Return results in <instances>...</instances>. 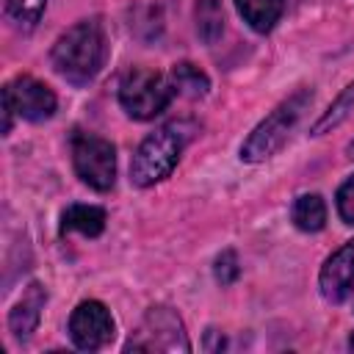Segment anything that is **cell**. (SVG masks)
Instances as JSON below:
<instances>
[{"mask_svg":"<svg viewBox=\"0 0 354 354\" xmlns=\"http://www.w3.org/2000/svg\"><path fill=\"white\" fill-rule=\"evenodd\" d=\"M108 55L105 30L97 19H83L64 30L53 44V66L69 83H88L100 75Z\"/></svg>","mask_w":354,"mask_h":354,"instance_id":"obj_1","label":"cell"},{"mask_svg":"<svg viewBox=\"0 0 354 354\" xmlns=\"http://www.w3.org/2000/svg\"><path fill=\"white\" fill-rule=\"evenodd\" d=\"M194 130L196 127L191 122L180 119V122H169V124L158 127L155 133H149L141 141V147L136 149V155H133L130 180L136 185H141V188H149V185L166 180L174 171L185 144L194 136Z\"/></svg>","mask_w":354,"mask_h":354,"instance_id":"obj_2","label":"cell"},{"mask_svg":"<svg viewBox=\"0 0 354 354\" xmlns=\"http://www.w3.org/2000/svg\"><path fill=\"white\" fill-rule=\"evenodd\" d=\"M310 100H313V91H310V88H301V91L290 94L285 102H279V105L249 133V138H246L243 147H241V160H246V163H260V160H266L268 155H274V152L285 144V138L290 136L293 124L299 122V116H301V111L307 108Z\"/></svg>","mask_w":354,"mask_h":354,"instance_id":"obj_3","label":"cell"},{"mask_svg":"<svg viewBox=\"0 0 354 354\" xmlns=\"http://www.w3.org/2000/svg\"><path fill=\"white\" fill-rule=\"evenodd\" d=\"M174 86L166 75L155 72V69H144L136 66L130 69L122 83H119V102L122 108L133 116V119H155L158 113H163L174 97Z\"/></svg>","mask_w":354,"mask_h":354,"instance_id":"obj_4","label":"cell"},{"mask_svg":"<svg viewBox=\"0 0 354 354\" xmlns=\"http://www.w3.org/2000/svg\"><path fill=\"white\" fill-rule=\"evenodd\" d=\"M55 94L50 86H44L41 80L30 77V75H19L14 80H8L3 86V133L11 130V119L14 113L19 119L28 122H44L55 113Z\"/></svg>","mask_w":354,"mask_h":354,"instance_id":"obj_5","label":"cell"},{"mask_svg":"<svg viewBox=\"0 0 354 354\" xmlns=\"http://www.w3.org/2000/svg\"><path fill=\"white\" fill-rule=\"evenodd\" d=\"M72 163L77 177L91 185L94 191L113 188L116 180V152L113 144L94 136V133H75L72 136Z\"/></svg>","mask_w":354,"mask_h":354,"instance_id":"obj_6","label":"cell"},{"mask_svg":"<svg viewBox=\"0 0 354 354\" xmlns=\"http://www.w3.org/2000/svg\"><path fill=\"white\" fill-rule=\"evenodd\" d=\"M127 351H188L191 343L185 337V329H183V321L174 310L169 307H152L138 332L130 335Z\"/></svg>","mask_w":354,"mask_h":354,"instance_id":"obj_7","label":"cell"},{"mask_svg":"<svg viewBox=\"0 0 354 354\" xmlns=\"http://www.w3.org/2000/svg\"><path fill=\"white\" fill-rule=\"evenodd\" d=\"M69 337L83 351H97L113 337V318L100 301H80L69 318Z\"/></svg>","mask_w":354,"mask_h":354,"instance_id":"obj_8","label":"cell"},{"mask_svg":"<svg viewBox=\"0 0 354 354\" xmlns=\"http://www.w3.org/2000/svg\"><path fill=\"white\" fill-rule=\"evenodd\" d=\"M321 293L329 301H343L354 290V241L343 243L321 268Z\"/></svg>","mask_w":354,"mask_h":354,"instance_id":"obj_9","label":"cell"},{"mask_svg":"<svg viewBox=\"0 0 354 354\" xmlns=\"http://www.w3.org/2000/svg\"><path fill=\"white\" fill-rule=\"evenodd\" d=\"M47 301V293L39 282H30L28 290L22 293V299L14 304L11 315H8V326L14 332V337L25 340L36 326H39V318H41V307Z\"/></svg>","mask_w":354,"mask_h":354,"instance_id":"obj_10","label":"cell"},{"mask_svg":"<svg viewBox=\"0 0 354 354\" xmlns=\"http://www.w3.org/2000/svg\"><path fill=\"white\" fill-rule=\"evenodd\" d=\"M105 230V210L97 205H69L61 218V232H80L86 238H97Z\"/></svg>","mask_w":354,"mask_h":354,"instance_id":"obj_11","label":"cell"},{"mask_svg":"<svg viewBox=\"0 0 354 354\" xmlns=\"http://www.w3.org/2000/svg\"><path fill=\"white\" fill-rule=\"evenodd\" d=\"M243 22H249L252 30L257 33H268L279 17H282V0H235Z\"/></svg>","mask_w":354,"mask_h":354,"instance_id":"obj_12","label":"cell"},{"mask_svg":"<svg viewBox=\"0 0 354 354\" xmlns=\"http://www.w3.org/2000/svg\"><path fill=\"white\" fill-rule=\"evenodd\" d=\"M290 218L301 232H318L326 224V205H324V199L318 194H301L293 202Z\"/></svg>","mask_w":354,"mask_h":354,"instance_id":"obj_13","label":"cell"},{"mask_svg":"<svg viewBox=\"0 0 354 354\" xmlns=\"http://www.w3.org/2000/svg\"><path fill=\"white\" fill-rule=\"evenodd\" d=\"M169 80H171L174 91H177V94H183V97H205V94H207V88H210L207 75H205L199 66L188 64V61L174 64V66H171V72H169Z\"/></svg>","mask_w":354,"mask_h":354,"instance_id":"obj_14","label":"cell"},{"mask_svg":"<svg viewBox=\"0 0 354 354\" xmlns=\"http://www.w3.org/2000/svg\"><path fill=\"white\" fill-rule=\"evenodd\" d=\"M196 30L205 44H216L224 30V14L218 0H196Z\"/></svg>","mask_w":354,"mask_h":354,"instance_id":"obj_15","label":"cell"},{"mask_svg":"<svg viewBox=\"0 0 354 354\" xmlns=\"http://www.w3.org/2000/svg\"><path fill=\"white\" fill-rule=\"evenodd\" d=\"M44 8H47V0H3L6 19L14 22L17 28H22V30L36 28Z\"/></svg>","mask_w":354,"mask_h":354,"instance_id":"obj_16","label":"cell"},{"mask_svg":"<svg viewBox=\"0 0 354 354\" xmlns=\"http://www.w3.org/2000/svg\"><path fill=\"white\" fill-rule=\"evenodd\" d=\"M354 111V83L329 105V111L315 122V127H313V136H321L324 130H329V127H337L348 113Z\"/></svg>","mask_w":354,"mask_h":354,"instance_id":"obj_17","label":"cell"},{"mask_svg":"<svg viewBox=\"0 0 354 354\" xmlns=\"http://www.w3.org/2000/svg\"><path fill=\"white\" fill-rule=\"evenodd\" d=\"M216 279L221 285H232L238 279V257H235L232 249L218 254V260H216Z\"/></svg>","mask_w":354,"mask_h":354,"instance_id":"obj_18","label":"cell"},{"mask_svg":"<svg viewBox=\"0 0 354 354\" xmlns=\"http://www.w3.org/2000/svg\"><path fill=\"white\" fill-rule=\"evenodd\" d=\"M337 213L346 224H354V174L337 188Z\"/></svg>","mask_w":354,"mask_h":354,"instance_id":"obj_19","label":"cell"},{"mask_svg":"<svg viewBox=\"0 0 354 354\" xmlns=\"http://www.w3.org/2000/svg\"><path fill=\"white\" fill-rule=\"evenodd\" d=\"M346 155H348V158H351V160H354V141H351V144H348V147H346Z\"/></svg>","mask_w":354,"mask_h":354,"instance_id":"obj_20","label":"cell"},{"mask_svg":"<svg viewBox=\"0 0 354 354\" xmlns=\"http://www.w3.org/2000/svg\"><path fill=\"white\" fill-rule=\"evenodd\" d=\"M348 346H351V348H354V335H351V340H348Z\"/></svg>","mask_w":354,"mask_h":354,"instance_id":"obj_21","label":"cell"}]
</instances>
